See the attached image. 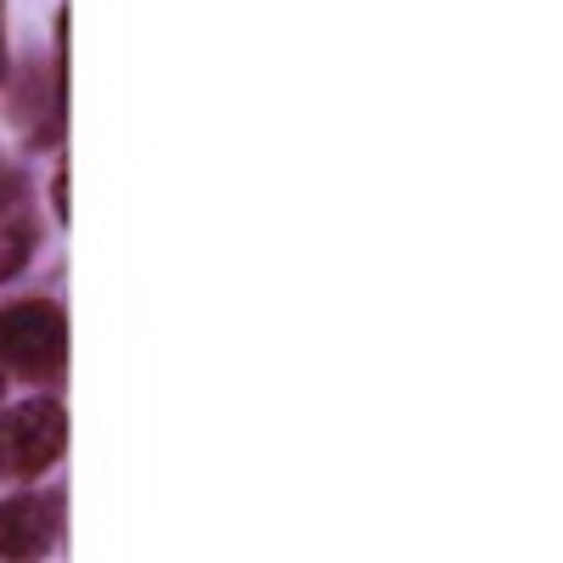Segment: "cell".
Returning <instances> with one entry per match:
<instances>
[{
	"instance_id": "obj_1",
	"label": "cell",
	"mask_w": 563,
	"mask_h": 563,
	"mask_svg": "<svg viewBox=\"0 0 563 563\" xmlns=\"http://www.w3.org/2000/svg\"><path fill=\"white\" fill-rule=\"evenodd\" d=\"M0 361L29 384H52L68 361L63 310L45 305V299H23L12 310H0Z\"/></svg>"
},
{
	"instance_id": "obj_2",
	"label": "cell",
	"mask_w": 563,
	"mask_h": 563,
	"mask_svg": "<svg viewBox=\"0 0 563 563\" xmlns=\"http://www.w3.org/2000/svg\"><path fill=\"white\" fill-rule=\"evenodd\" d=\"M68 445V417L52 400H29L0 411V474L7 479H34L45 474Z\"/></svg>"
},
{
	"instance_id": "obj_3",
	"label": "cell",
	"mask_w": 563,
	"mask_h": 563,
	"mask_svg": "<svg viewBox=\"0 0 563 563\" xmlns=\"http://www.w3.org/2000/svg\"><path fill=\"white\" fill-rule=\"evenodd\" d=\"M57 541V507L45 496L0 501V558H40Z\"/></svg>"
},
{
	"instance_id": "obj_4",
	"label": "cell",
	"mask_w": 563,
	"mask_h": 563,
	"mask_svg": "<svg viewBox=\"0 0 563 563\" xmlns=\"http://www.w3.org/2000/svg\"><path fill=\"white\" fill-rule=\"evenodd\" d=\"M29 254H34V214H29V203L12 192L7 209H0V282L18 276V271L29 265Z\"/></svg>"
},
{
	"instance_id": "obj_5",
	"label": "cell",
	"mask_w": 563,
	"mask_h": 563,
	"mask_svg": "<svg viewBox=\"0 0 563 563\" xmlns=\"http://www.w3.org/2000/svg\"><path fill=\"white\" fill-rule=\"evenodd\" d=\"M52 198H57V214H68V169L57 175V192H52Z\"/></svg>"
},
{
	"instance_id": "obj_6",
	"label": "cell",
	"mask_w": 563,
	"mask_h": 563,
	"mask_svg": "<svg viewBox=\"0 0 563 563\" xmlns=\"http://www.w3.org/2000/svg\"><path fill=\"white\" fill-rule=\"evenodd\" d=\"M0 389H7V372H0Z\"/></svg>"
}]
</instances>
